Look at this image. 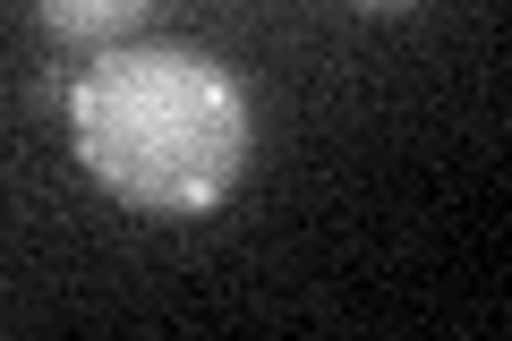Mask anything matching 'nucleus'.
Segmentation results:
<instances>
[{
  "mask_svg": "<svg viewBox=\"0 0 512 341\" xmlns=\"http://www.w3.org/2000/svg\"><path fill=\"white\" fill-rule=\"evenodd\" d=\"M69 145L94 180L137 214H214L248 171L256 111L231 60L197 52V43H111L94 69L69 86Z\"/></svg>",
  "mask_w": 512,
  "mask_h": 341,
  "instance_id": "f257e3e1",
  "label": "nucleus"
},
{
  "mask_svg": "<svg viewBox=\"0 0 512 341\" xmlns=\"http://www.w3.org/2000/svg\"><path fill=\"white\" fill-rule=\"evenodd\" d=\"M154 9H163V0H35V18L52 26L60 43H94V52L137 43L154 26Z\"/></svg>",
  "mask_w": 512,
  "mask_h": 341,
  "instance_id": "f03ea898",
  "label": "nucleus"
},
{
  "mask_svg": "<svg viewBox=\"0 0 512 341\" xmlns=\"http://www.w3.org/2000/svg\"><path fill=\"white\" fill-rule=\"evenodd\" d=\"M350 9H367V18H402V9H419V0H350Z\"/></svg>",
  "mask_w": 512,
  "mask_h": 341,
  "instance_id": "7ed1b4c3",
  "label": "nucleus"
}]
</instances>
